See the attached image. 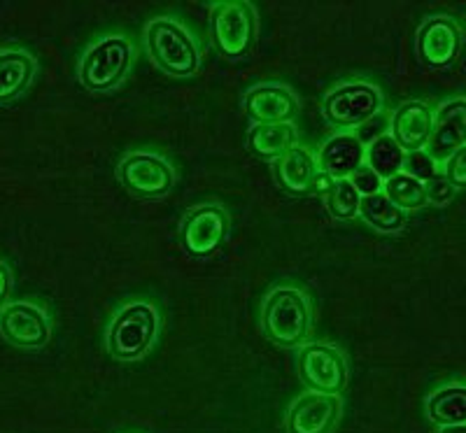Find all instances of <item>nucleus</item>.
I'll return each mask as SVG.
<instances>
[{"label":"nucleus","mask_w":466,"mask_h":433,"mask_svg":"<svg viewBox=\"0 0 466 433\" xmlns=\"http://www.w3.org/2000/svg\"><path fill=\"white\" fill-rule=\"evenodd\" d=\"M406 156L401 147L397 145L390 133H382V136L373 137L369 147H366V166L373 170V173L380 177L382 182H387L394 175L403 173V166H406Z\"/></svg>","instance_id":"412c9836"},{"label":"nucleus","mask_w":466,"mask_h":433,"mask_svg":"<svg viewBox=\"0 0 466 433\" xmlns=\"http://www.w3.org/2000/svg\"><path fill=\"white\" fill-rule=\"evenodd\" d=\"M299 378L308 391L340 397L348 385V361L343 352L327 343L301 345L297 357Z\"/></svg>","instance_id":"0eeeda50"},{"label":"nucleus","mask_w":466,"mask_h":433,"mask_svg":"<svg viewBox=\"0 0 466 433\" xmlns=\"http://www.w3.org/2000/svg\"><path fill=\"white\" fill-rule=\"evenodd\" d=\"M366 164V147L355 133H339L331 136L319 147L318 166L331 180H350L361 166Z\"/></svg>","instance_id":"2eb2a0df"},{"label":"nucleus","mask_w":466,"mask_h":433,"mask_svg":"<svg viewBox=\"0 0 466 433\" xmlns=\"http://www.w3.org/2000/svg\"><path fill=\"white\" fill-rule=\"evenodd\" d=\"M35 75V58L22 49L0 52V106L16 101Z\"/></svg>","instance_id":"a211bd4d"},{"label":"nucleus","mask_w":466,"mask_h":433,"mask_svg":"<svg viewBox=\"0 0 466 433\" xmlns=\"http://www.w3.org/2000/svg\"><path fill=\"white\" fill-rule=\"evenodd\" d=\"M360 216L371 228L380 233H397L406 227L408 215L399 210L382 191L373 196H364L360 203Z\"/></svg>","instance_id":"4be33fe9"},{"label":"nucleus","mask_w":466,"mask_h":433,"mask_svg":"<svg viewBox=\"0 0 466 433\" xmlns=\"http://www.w3.org/2000/svg\"><path fill=\"white\" fill-rule=\"evenodd\" d=\"M443 177L451 182L455 189H466V145L457 149L451 159L443 164Z\"/></svg>","instance_id":"a878e982"},{"label":"nucleus","mask_w":466,"mask_h":433,"mask_svg":"<svg viewBox=\"0 0 466 433\" xmlns=\"http://www.w3.org/2000/svg\"><path fill=\"white\" fill-rule=\"evenodd\" d=\"M324 198H327L329 215L334 216V219L348 222V219L360 216L361 194L355 189V185L350 180H336Z\"/></svg>","instance_id":"b1692460"},{"label":"nucleus","mask_w":466,"mask_h":433,"mask_svg":"<svg viewBox=\"0 0 466 433\" xmlns=\"http://www.w3.org/2000/svg\"><path fill=\"white\" fill-rule=\"evenodd\" d=\"M382 194L408 215V212L422 210L427 206V189H424V182H420L418 177L408 173H399L394 177L382 185Z\"/></svg>","instance_id":"5701e85b"},{"label":"nucleus","mask_w":466,"mask_h":433,"mask_svg":"<svg viewBox=\"0 0 466 433\" xmlns=\"http://www.w3.org/2000/svg\"><path fill=\"white\" fill-rule=\"evenodd\" d=\"M427 415L436 427L466 424V385H448L434 391L427 401Z\"/></svg>","instance_id":"aec40b11"},{"label":"nucleus","mask_w":466,"mask_h":433,"mask_svg":"<svg viewBox=\"0 0 466 433\" xmlns=\"http://www.w3.org/2000/svg\"><path fill=\"white\" fill-rule=\"evenodd\" d=\"M461 52V31L448 16H431L418 31V56L427 68H451Z\"/></svg>","instance_id":"9b49d317"},{"label":"nucleus","mask_w":466,"mask_h":433,"mask_svg":"<svg viewBox=\"0 0 466 433\" xmlns=\"http://www.w3.org/2000/svg\"><path fill=\"white\" fill-rule=\"evenodd\" d=\"M133 64V45L124 35H107L91 45L77 68L85 89L103 94L122 85Z\"/></svg>","instance_id":"20e7f679"},{"label":"nucleus","mask_w":466,"mask_h":433,"mask_svg":"<svg viewBox=\"0 0 466 433\" xmlns=\"http://www.w3.org/2000/svg\"><path fill=\"white\" fill-rule=\"evenodd\" d=\"M382 110V94L369 82H345L327 94L322 103L324 119L339 131L350 133L376 119Z\"/></svg>","instance_id":"39448f33"},{"label":"nucleus","mask_w":466,"mask_h":433,"mask_svg":"<svg viewBox=\"0 0 466 433\" xmlns=\"http://www.w3.org/2000/svg\"><path fill=\"white\" fill-rule=\"evenodd\" d=\"M403 173L413 175L420 182L431 180L436 175V164L431 161V156L427 152H415L406 156V166H403Z\"/></svg>","instance_id":"393cba45"},{"label":"nucleus","mask_w":466,"mask_h":433,"mask_svg":"<svg viewBox=\"0 0 466 433\" xmlns=\"http://www.w3.org/2000/svg\"><path fill=\"white\" fill-rule=\"evenodd\" d=\"M424 189H427V201L434 203V206H445L455 198V186L445 180L443 175H434L431 180L424 182Z\"/></svg>","instance_id":"bb28decb"},{"label":"nucleus","mask_w":466,"mask_h":433,"mask_svg":"<svg viewBox=\"0 0 466 433\" xmlns=\"http://www.w3.org/2000/svg\"><path fill=\"white\" fill-rule=\"evenodd\" d=\"M439 433H466V424H455V427H441Z\"/></svg>","instance_id":"c756f323"},{"label":"nucleus","mask_w":466,"mask_h":433,"mask_svg":"<svg viewBox=\"0 0 466 433\" xmlns=\"http://www.w3.org/2000/svg\"><path fill=\"white\" fill-rule=\"evenodd\" d=\"M212 40L224 58L240 61L257 43V12L245 0L219 3L212 10Z\"/></svg>","instance_id":"423d86ee"},{"label":"nucleus","mask_w":466,"mask_h":433,"mask_svg":"<svg viewBox=\"0 0 466 433\" xmlns=\"http://www.w3.org/2000/svg\"><path fill=\"white\" fill-rule=\"evenodd\" d=\"M466 145V98H455L441 106L434 115L430 145L424 152L430 154L434 164H445L457 149Z\"/></svg>","instance_id":"ddd939ff"},{"label":"nucleus","mask_w":466,"mask_h":433,"mask_svg":"<svg viewBox=\"0 0 466 433\" xmlns=\"http://www.w3.org/2000/svg\"><path fill=\"white\" fill-rule=\"evenodd\" d=\"M350 182L355 185V189L360 191L361 198H364V196L378 194V191L382 189V180L366 164L361 166V168L357 170V173L352 175V177H350Z\"/></svg>","instance_id":"cd10ccee"},{"label":"nucleus","mask_w":466,"mask_h":433,"mask_svg":"<svg viewBox=\"0 0 466 433\" xmlns=\"http://www.w3.org/2000/svg\"><path fill=\"white\" fill-rule=\"evenodd\" d=\"M278 182L289 191L291 196H308L318 191V182L322 177L318 161L306 147L297 145L285 156L276 161Z\"/></svg>","instance_id":"f3484780"},{"label":"nucleus","mask_w":466,"mask_h":433,"mask_svg":"<svg viewBox=\"0 0 466 433\" xmlns=\"http://www.w3.org/2000/svg\"><path fill=\"white\" fill-rule=\"evenodd\" d=\"M297 140L299 136L294 124H268V126H252L248 145L259 159L278 161L291 147H297Z\"/></svg>","instance_id":"6ab92c4d"},{"label":"nucleus","mask_w":466,"mask_h":433,"mask_svg":"<svg viewBox=\"0 0 466 433\" xmlns=\"http://www.w3.org/2000/svg\"><path fill=\"white\" fill-rule=\"evenodd\" d=\"M0 336L24 349H40L49 343L52 328L43 310L33 303H7L0 310Z\"/></svg>","instance_id":"9d476101"},{"label":"nucleus","mask_w":466,"mask_h":433,"mask_svg":"<svg viewBox=\"0 0 466 433\" xmlns=\"http://www.w3.org/2000/svg\"><path fill=\"white\" fill-rule=\"evenodd\" d=\"M228 215L222 206L206 203L187 212L180 227V245L191 257H210L228 236Z\"/></svg>","instance_id":"1a4fd4ad"},{"label":"nucleus","mask_w":466,"mask_h":433,"mask_svg":"<svg viewBox=\"0 0 466 433\" xmlns=\"http://www.w3.org/2000/svg\"><path fill=\"white\" fill-rule=\"evenodd\" d=\"M245 112L255 122V126L291 124L299 112V101L287 86L259 85L245 96Z\"/></svg>","instance_id":"4468645a"},{"label":"nucleus","mask_w":466,"mask_h":433,"mask_svg":"<svg viewBox=\"0 0 466 433\" xmlns=\"http://www.w3.org/2000/svg\"><path fill=\"white\" fill-rule=\"evenodd\" d=\"M159 312L145 301L127 303L107 327L106 345L112 359L140 361L159 336Z\"/></svg>","instance_id":"f257e3e1"},{"label":"nucleus","mask_w":466,"mask_h":433,"mask_svg":"<svg viewBox=\"0 0 466 433\" xmlns=\"http://www.w3.org/2000/svg\"><path fill=\"white\" fill-rule=\"evenodd\" d=\"M116 177L128 194H133L136 198H145V201L164 198L175 186L173 168L161 159L159 154L149 152L128 154L116 168Z\"/></svg>","instance_id":"6e6552de"},{"label":"nucleus","mask_w":466,"mask_h":433,"mask_svg":"<svg viewBox=\"0 0 466 433\" xmlns=\"http://www.w3.org/2000/svg\"><path fill=\"white\" fill-rule=\"evenodd\" d=\"M261 322L270 343L285 349L301 347L313 327L310 303L294 287H278L266 298Z\"/></svg>","instance_id":"f03ea898"},{"label":"nucleus","mask_w":466,"mask_h":433,"mask_svg":"<svg viewBox=\"0 0 466 433\" xmlns=\"http://www.w3.org/2000/svg\"><path fill=\"white\" fill-rule=\"evenodd\" d=\"M431 128H434V115L424 103L406 101L397 107L392 116V133L399 147L406 154L424 152L430 145Z\"/></svg>","instance_id":"dca6fc26"},{"label":"nucleus","mask_w":466,"mask_h":433,"mask_svg":"<svg viewBox=\"0 0 466 433\" xmlns=\"http://www.w3.org/2000/svg\"><path fill=\"white\" fill-rule=\"evenodd\" d=\"M343 403L339 397L306 391L287 410V433H331L340 418Z\"/></svg>","instance_id":"f8f14e48"},{"label":"nucleus","mask_w":466,"mask_h":433,"mask_svg":"<svg viewBox=\"0 0 466 433\" xmlns=\"http://www.w3.org/2000/svg\"><path fill=\"white\" fill-rule=\"evenodd\" d=\"M145 47L154 64L173 77H191V75H197L198 65H201V54H198L194 37L187 33L182 24L166 19V16L147 24Z\"/></svg>","instance_id":"7ed1b4c3"},{"label":"nucleus","mask_w":466,"mask_h":433,"mask_svg":"<svg viewBox=\"0 0 466 433\" xmlns=\"http://www.w3.org/2000/svg\"><path fill=\"white\" fill-rule=\"evenodd\" d=\"M10 289H12L10 268H7V266L0 261V310L7 306V298H10Z\"/></svg>","instance_id":"c85d7f7f"}]
</instances>
